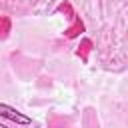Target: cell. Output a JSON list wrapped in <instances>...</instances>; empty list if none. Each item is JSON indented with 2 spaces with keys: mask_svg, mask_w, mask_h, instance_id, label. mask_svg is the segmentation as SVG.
I'll list each match as a JSON object with an SVG mask.
<instances>
[{
  "mask_svg": "<svg viewBox=\"0 0 128 128\" xmlns=\"http://www.w3.org/2000/svg\"><path fill=\"white\" fill-rule=\"evenodd\" d=\"M0 118H6V120H10V122L22 124V126H30V124H32V118H30V116L22 114L20 110H16V108H12V106H8V104H4V102H0Z\"/></svg>",
  "mask_w": 128,
  "mask_h": 128,
  "instance_id": "cell-1",
  "label": "cell"
},
{
  "mask_svg": "<svg viewBox=\"0 0 128 128\" xmlns=\"http://www.w3.org/2000/svg\"><path fill=\"white\" fill-rule=\"evenodd\" d=\"M0 128H8V126H6V124H0Z\"/></svg>",
  "mask_w": 128,
  "mask_h": 128,
  "instance_id": "cell-2",
  "label": "cell"
}]
</instances>
